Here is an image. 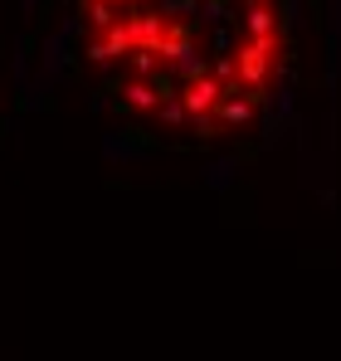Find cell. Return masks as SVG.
Here are the masks:
<instances>
[{
    "label": "cell",
    "instance_id": "cell-1",
    "mask_svg": "<svg viewBox=\"0 0 341 361\" xmlns=\"http://www.w3.org/2000/svg\"><path fill=\"white\" fill-rule=\"evenodd\" d=\"M302 0H63L58 63L113 122L108 152H220L225 180L283 137Z\"/></svg>",
    "mask_w": 341,
    "mask_h": 361
}]
</instances>
